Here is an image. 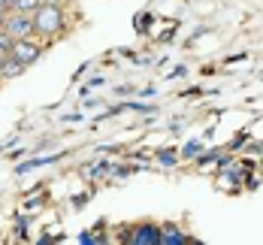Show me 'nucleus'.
<instances>
[{
  "label": "nucleus",
  "mask_w": 263,
  "mask_h": 245,
  "mask_svg": "<svg viewBox=\"0 0 263 245\" xmlns=\"http://www.w3.org/2000/svg\"><path fill=\"white\" fill-rule=\"evenodd\" d=\"M33 25H36V33H43V36L58 33V30L64 27V12H61V6H54L52 0L40 3V9L33 12Z\"/></svg>",
  "instance_id": "1"
},
{
  "label": "nucleus",
  "mask_w": 263,
  "mask_h": 245,
  "mask_svg": "<svg viewBox=\"0 0 263 245\" xmlns=\"http://www.w3.org/2000/svg\"><path fill=\"white\" fill-rule=\"evenodd\" d=\"M3 27H6L15 40H25L30 33H36V25H33V15H30V12H9V18H6Z\"/></svg>",
  "instance_id": "2"
},
{
  "label": "nucleus",
  "mask_w": 263,
  "mask_h": 245,
  "mask_svg": "<svg viewBox=\"0 0 263 245\" xmlns=\"http://www.w3.org/2000/svg\"><path fill=\"white\" fill-rule=\"evenodd\" d=\"M12 54L22 61V64H33L40 54H43V46L36 43V40H30V36H25V40H15V46H12Z\"/></svg>",
  "instance_id": "3"
},
{
  "label": "nucleus",
  "mask_w": 263,
  "mask_h": 245,
  "mask_svg": "<svg viewBox=\"0 0 263 245\" xmlns=\"http://www.w3.org/2000/svg\"><path fill=\"white\" fill-rule=\"evenodd\" d=\"M22 73H25V64H22L15 54H9V58L0 61V76H3V79H15V76H22Z\"/></svg>",
  "instance_id": "4"
},
{
  "label": "nucleus",
  "mask_w": 263,
  "mask_h": 245,
  "mask_svg": "<svg viewBox=\"0 0 263 245\" xmlns=\"http://www.w3.org/2000/svg\"><path fill=\"white\" fill-rule=\"evenodd\" d=\"M160 236H163V230H158V227H139L136 236H133V242L136 245H160Z\"/></svg>",
  "instance_id": "5"
},
{
  "label": "nucleus",
  "mask_w": 263,
  "mask_h": 245,
  "mask_svg": "<svg viewBox=\"0 0 263 245\" xmlns=\"http://www.w3.org/2000/svg\"><path fill=\"white\" fill-rule=\"evenodd\" d=\"M54 161H61V155H49V158H33V161L18 163V166H15V173L22 176V173H30V169H36V166H46V163H54Z\"/></svg>",
  "instance_id": "6"
},
{
  "label": "nucleus",
  "mask_w": 263,
  "mask_h": 245,
  "mask_svg": "<svg viewBox=\"0 0 263 245\" xmlns=\"http://www.w3.org/2000/svg\"><path fill=\"white\" fill-rule=\"evenodd\" d=\"M12 46H15V36H12L6 27H0V61L12 54Z\"/></svg>",
  "instance_id": "7"
},
{
  "label": "nucleus",
  "mask_w": 263,
  "mask_h": 245,
  "mask_svg": "<svg viewBox=\"0 0 263 245\" xmlns=\"http://www.w3.org/2000/svg\"><path fill=\"white\" fill-rule=\"evenodd\" d=\"M40 0H9V12H36Z\"/></svg>",
  "instance_id": "8"
},
{
  "label": "nucleus",
  "mask_w": 263,
  "mask_h": 245,
  "mask_svg": "<svg viewBox=\"0 0 263 245\" xmlns=\"http://www.w3.org/2000/svg\"><path fill=\"white\" fill-rule=\"evenodd\" d=\"M160 242H163V245H184V242H187V236L179 233L176 227H166V230H163V236H160Z\"/></svg>",
  "instance_id": "9"
},
{
  "label": "nucleus",
  "mask_w": 263,
  "mask_h": 245,
  "mask_svg": "<svg viewBox=\"0 0 263 245\" xmlns=\"http://www.w3.org/2000/svg\"><path fill=\"white\" fill-rule=\"evenodd\" d=\"M200 152H203V145H200L197 139H191V142H187V145L182 148V155H184V158H197Z\"/></svg>",
  "instance_id": "10"
},
{
  "label": "nucleus",
  "mask_w": 263,
  "mask_h": 245,
  "mask_svg": "<svg viewBox=\"0 0 263 245\" xmlns=\"http://www.w3.org/2000/svg\"><path fill=\"white\" fill-rule=\"evenodd\" d=\"M160 163H163V166H173V163H176V155H173V152H160Z\"/></svg>",
  "instance_id": "11"
},
{
  "label": "nucleus",
  "mask_w": 263,
  "mask_h": 245,
  "mask_svg": "<svg viewBox=\"0 0 263 245\" xmlns=\"http://www.w3.org/2000/svg\"><path fill=\"white\" fill-rule=\"evenodd\" d=\"M6 18H9V9H0V27L6 25Z\"/></svg>",
  "instance_id": "12"
},
{
  "label": "nucleus",
  "mask_w": 263,
  "mask_h": 245,
  "mask_svg": "<svg viewBox=\"0 0 263 245\" xmlns=\"http://www.w3.org/2000/svg\"><path fill=\"white\" fill-rule=\"evenodd\" d=\"M0 9H9V0H0Z\"/></svg>",
  "instance_id": "13"
}]
</instances>
